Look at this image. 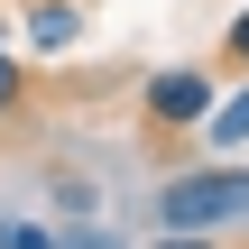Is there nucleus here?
Returning <instances> with one entry per match:
<instances>
[{
    "mask_svg": "<svg viewBox=\"0 0 249 249\" xmlns=\"http://www.w3.org/2000/svg\"><path fill=\"white\" fill-rule=\"evenodd\" d=\"M249 213V166L240 157H222V166H203V176H176L166 194H157V231H222V222H240Z\"/></svg>",
    "mask_w": 249,
    "mask_h": 249,
    "instance_id": "obj_1",
    "label": "nucleus"
},
{
    "mask_svg": "<svg viewBox=\"0 0 249 249\" xmlns=\"http://www.w3.org/2000/svg\"><path fill=\"white\" fill-rule=\"evenodd\" d=\"M203 111H213V74H203V65L148 74V120H157V129H203Z\"/></svg>",
    "mask_w": 249,
    "mask_h": 249,
    "instance_id": "obj_2",
    "label": "nucleus"
},
{
    "mask_svg": "<svg viewBox=\"0 0 249 249\" xmlns=\"http://www.w3.org/2000/svg\"><path fill=\"white\" fill-rule=\"evenodd\" d=\"M74 37H83V9H74V0H37V9H28V46H37V55H65Z\"/></svg>",
    "mask_w": 249,
    "mask_h": 249,
    "instance_id": "obj_3",
    "label": "nucleus"
},
{
    "mask_svg": "<svg viewBox=\"0 0 249 249\" xmlns=\"http://www.w3.org/2000/svg\"><path fill=\"white\" fill-rule=\"evenodd\" d=\"M203 129H213V148H222V157H240V148H249V83L231 92V102H213V111H203Z\"/></svg>",
    "mask_w": 249,
    "mask_h": 249,
    "instance_id": "obj_4",
    "label": "nucleus"
},
{
    "mask_svg": "<svg viewBox=\"0 0 249 249\" xmlns=\"http://www.w3.org/2000/svg\"><path fill=\"white\" fill-rule=\"evenodd\" d=\"M222 55H231V65H240V74H249V0H240V9H231V28H222Z\"/></svg>",
    "mask_w": 249,
    "mask_h": 249,
    "instance_id": "obj_5",
    "label": "nucleus"
},
{
    "mask_svg": "<svg viewBox=\"0 0 249 249\" xmlns=\"http://www.w3.org/2000/svg\"><path fill=\"white\" fill-rule=\"evenodd\" d=\"M0 249H55V231H37V222H9V240Z\"/></svg>",
    "mask_w": 249,
    "mask_h": 249,
    "instance_id": "obj_6",
    "label": "nucleus"
},
{
    "mask_svg": "<svg viewBox=\"0 0 249 249\" xmlns=\"http://www.w3.org/2000/svg\"><path fill=\"white\" fill-rule=\"evenodd\" d=\"M9 102H18V55L0 46V111H9Z\"/></svg>",
    "mask_w": 249,
    "mask_h": 249,
    "instance_id": "obj_7",
    "label": "nucleus"
},
{
    "mask_svg": "<svg viewBox=\"0 0 249 249\" xmlns=\"http://www.w3.org/2000/svg\"><path fill=\"white\" fill-rule=\"evenodd\" d=\"M157 249H222V240H213V231H166Z\"/></svg>",
    "mask_w": 249,
    "mask_h": 249,
    "instance_id": "obj_8",
    "label": "nucleus"
},
{
    "mask_svg": "<svg viewBox=\"0 0 249 249\" xmlns=\"http://www.w3.org/2000/svg\"><path fill=\"white\" fill-rule=\"evenodd\" d=\"M65 249H120V240H102V231H83V240H65Z\"/></svg>",
    "mask_w": 249,
    "mask_h": 249,
    "instance_id": "obj_9",
    "label": "nucleus"
},
{
    "mask_svg": "<svg viewBox=\"0 0 249 249\" xmlns=\"http://www.w3.org/2000/svg\"><path fill=\"white\" fill-rule=\"evenodd\" d=\"M0 28H9V18H0ZM0 46H9V37H0Z\"/></svg>",
    "mask_w": 249,
    "mask_h": 249,
    "instance_id": "obj_10",
    "label": "nucleus"
},
{
    "mask_svg": "<svg viewBox=\"0 0 249 249\" xmlns=\"http://www.w3.org/2000/svg\"><path fill=\"white\" fill-rule=\"evenodd\" d=\"M0 240H9V222H0Z\"/></svg>",
    "mask_w": 249,
    "mask_h": 249,
    "instance_id": "obj_11",
    "label": "nucleus"
}]
</instances>
